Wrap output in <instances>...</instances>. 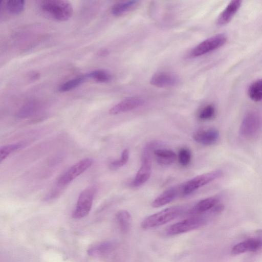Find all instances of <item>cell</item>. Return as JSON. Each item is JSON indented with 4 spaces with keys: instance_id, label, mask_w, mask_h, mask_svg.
<instances>
[{
    "instance_id": "3",
    "label": "cell",
    "mask_w": 262,
    "mask_h": 262,
    "mask_svg": "<svg viewBox=\"0 0 262 262\" xmlns=\"http://www.w3.org/2000/svg\"><path fill=\"white\" fill-rule=\"evenodd\" d=\"M184 209L180 206L166 208L146 217L141 223V227L143 229H149L164 225L181 214Z\"/></svg>"
},
{
    "instance_id": "1",
    "label": "cell",
    "mask_w": 262,
    "mask_h": 262,
    "mask_svg": "<svg viewBox=\"0 0 262 262\" xmlns=\"http://www.w3.org/2000/svg\"><path fill=\"white\" fill-rule=\"evenodd\" d=\"M42 11L51 18L60 21L68 20L73 14L70 2L63 0H47L40 4Z\"/></svg>"
},
{
    "instance_id": "17",
    "label": "cell",
    "mask_w": 262,
    "mask_h": 262,
    "mask_svg": "<svg viewBox=\"0 0 262 262\" xmlns=\"http://www.w3.org/2000/svg\"><path fill=\"white\" fill-rule=\"evenodd\" d=\"M114 244L111 242H104L92 245L88 250V254L92 257H100L110 253Z\"/></svg>"
},
{
    "instance_id": "26",
    "label": "cell",
    "mask_w": 262,
    "mask_h": 262,
    "mask_svg": "<svg viewBox=\"0 0 262 262\" xmlns=\"http://www.w3.org/2000/svg\"><path fill=\"white\" fill-rule=\"evenodd\" d=\"M216 110L212 104L205 105L199 111L198 118L202 121H209L213 119L215 116Z\"/></svg>"
},
{
    "instance_id": "4",
    "label": "cell",
    "mask_w": 262,
    "mask_h": 262,
    "mask_svg": "<svg viewBox=\"0 0 262 262\" xmlns=\"http://www.w3.org/2000/svg\"><path fill=\"white\" fill-rule=\"evenodd\" d=\"M221 170H215L199 175L180 186V195L187 196L200 188L222 177Z\"/></svg>"
},
{
    "instance_id": "2",
    "label": "cell",
    "mask_w": 262,
    "mask_h": 262,
    "mask_svg": "<svg viewBox=\"0 0 262 262\" xmlns=\"http://www.w3.org/2000/svg\"><path fill=\"white\" fill-rule=\"evenodd\" d=\"M158 145V143L155 141L150 142L146 145L142 154L141 166L130 183L132 187H139L150 178L152 171L151 153L154 152Z\"/></svg>"
},
{
    "instance_id": "20",
    "label": "cell",
    "mask_w": 262,
    "mask_h": 262,
    "mask_svg": "<svg viewBox=\"0 0 262 262\" xmlns=\"http://www.w3.org/2000/svg\"><path fill=\"white\" fill-rule=\"evenodd\" d=\"M216 198L209 197L198 202L192 209V213H200L213 209L217 204Z\"/></svg>"
},
{
    "instance_id": "7",
    "label": "cell",
    "mask_w": 262,
    "mask_h": 262,
    "mask_svg": "<svg viewBox=\"0 0 262 262\" xmlns=\"http://www.w3.org/2000/svg\"><path fill=\"white\" fill-rule=\"evenodd\" d=\"M93 163V160L91 158H85L79 161L59 177L56 185L65 187L66 186L90 168Z\"/></svg>"
},
{
    "instance_id": "10",
    "label": "cell",
    "mask_w": 262,
    "mask_h": 262,
    "mask_svg": "<svg viewBox=\"0 0 262 262\" xmlns=\"http://www.w3.org/2000/svg\"><path fill=\"white\" fill-rule=\"evenodd\" d=\"M144 103V100L138 97L126 98L112 107L109 113L116 115L130 111L143 105Z\"/></svg>"
},
{
    "instance_id": "22",
    "label": "cell",
    "mask_w": 262,
    "mask_h": 262,
    "mask_svg": "<svg viewBox=\"0 0 262 262\" xmlns=\"http://www.w3.org/2000/svg\"><path fill=\"white\" fill-rule=\"evenodd\" d=\"M138 2V1L132 0L117 3L112 6L111 12L114 16L121 15L134 8Z\"/></svg>"
},
{
    "instance_id": "30",
    "label": "cell",
    "mask_w": 262,
    "mask_h": 262,
    "mask_svg": "<svg viewBox=\"0 0 262 262\" xmlns=\"http://www.w3.org/2000/svg\"><path fill=\"white\" fill-rule=\"evenodd\" d=\"M65 187L56 185L55 187L46 195L44 200L50 201L58 198L64 190Z\"/></svg>"
},
{
    "instance_id": "23",
    "label": "cell",
    "mask_w": 262,
    "mask_h": 262,
    "mask_svg": "<svg viewBox=\"0 0 262 262\" xmlns=\"http://www.w3.org/2000/svg\"><path fill=\"white\" fill-rule=\"evenodd\" d=\"M248 95L254 101L258 102L262 100V79L255 81L249 86Z\"/></svg>"
},
{
    "instance_id": "8",
    "label": "cell",
    "mask_w": 262,
    "mask_h": 262,
    "mask_svg": "<svg viewBox=\"0 0 262 262\" xmlns=\"http://www.w3.org/2000/svg\"><path fill=\"white\" fill-rule=\"evenodd\" d=\"M261 121L259 115L253 111L247 113L244 116L239 128V134L245 138H250L259 132Z\"/></svg>"
},
{
    "instance_id": "31",
    "label": "cell",
    "mask_w": 262,
    "mask_h": 262,
    "mask_svg": "<svg viewBox=\"0 0 262 262\" xmlns=\"http://www.w3.org/2000/svg\"><path fill=\"white\" fill-rule=\"evenodd\" d=\"M39 77V74L36 72H33L30 76V78L32 80L37 79Z\"/></svg>"
},
{
    "instance_id": "11",
    "label": "cell",
    "mask_w": 262,
    "mask_h": 262,
    "mask_svg": "<svg viewBox=\"0 0 262 262\" xmlns=\"http://www.w3.org/2000/svg\"><path fill=\"white\" fill-rule=\"evenodd\" d=\"M179 81V78L176 74L167 71H160L155 73L150 80L151 84L160 88L174 86Z\"/></svg>"
},
{
    "instance_id": "9",
    "label": "cell",
    "mask_w": 262,
    "mask_h": 262,
    "mask_svg": "<svg viewBox=\"0 0 262 262\" xmlns=\"http://www.w3.org/2000/svg\"><path fill=\"white\" fill-rule=\"evenodd\" d=\"M227 40V37L224 34H219L209 37L198 45L190 53L193 57L201 56L223 46Z\"/></svg>"
},
{
    "instance_id": "13",
    "label": "cell",
    "mask_w": 262,
    "mask_h": 262,
    "mask_svg": "<svg viewBox=\"0 0 262 262\" xmlns=\"http://www.w3.org/2000/svg\"><path fill=\"white\" fill-rule=\"evenodd\" d=\"M262 249V239L250 238L235 245L231 250L233 254H239L245 252H256Z\"/></svg>"
},
{
    "instance_id": "27",
    "label": "cell",
    "mask_w": 262,
    "mask_h": 262,
    "mask_svg": "<svg viewBox=\"0 0 262 262\" xmlns=\"http://www.w3.org/2000/svg\"><path fill=\"white\" fill-rule=\"evenodd\" d=\"M23 146L21 143H15L1 146L0 162L5 160L11 153L21 148Z\"/></svg>"
},
{
    "instance_id": "21",
    "label": "cell",
    "mask_w": 262,
    "mask_h": 262,
    "mask_svg": "<svg viewBox=\"0 0 262 262\" xmlns=\"http://www.w3.org/2000/svg\"><path fill=\"white\" fill-rule=\"evenodd\" d=\"M88 78L87 74L72 78L59 85L58 91L64 93L73 90L81 85Z\"/></svg>"
},
{
    "instance_id": "18",
    "label": "cell",
    "mask_w": 262,
    "mask_h": 262,
    "mask_svg": "<svg viewBox=\"0 0 262 262\" xmlns=\"http://www.w3.org/2000/svg\"><path fill=\"white\" fill-rule=\"evenodd\" d=\"M115 218L121 231L124 233H128L131 229L132 224V219L130 213L126 210H121L116 213Z\"/></svg>"
},
{
    "instance_id": "5",
    "label": "cell",
    "mask_w": 262,
    "mask_h": 262,
    "mask_svg": "<svg viewBox=\"0 0 262 262\" xmlns=\"http://www.w3.org/2000/svg\"><path fill=\"white\" fill-rule=\"evenodd\" d=\"M96 192L95 186H89L79 194L72 217L80 219L86 216L90 212Z\"/></svg>"
},
{
    "instance_id": "6",
    "label": "cell",
    "mask_w": 262,
    "mask_h": 262,
    "mask_svg": "<svg viewBox=\"0 0 262 262\" xmlns=\"http://www.w3.org/2000/svg\"><path fill=\"white\" fill-rule=\"evenodd\" d=\"M207 220L203 216H192L177 222L166 230L168 235H175L201 228L206 224Z\"/></svg>"
},
{
    "instance_id": "12",
    "label": "cell",
    "mask_w": 262,
    "mask_h": 262,
    "mask_svg": "<svg viewBox=\"0 0 262 262\" xmlns=\"http://www.w3.org/2000/svg\"><path fill=\"white\" fill-rule=\"evenodd\" d=\"M192 137L199 143L204 145H211L217 141L219 132L213 127L200 128L193 133Z\"/></svg>"
},
{
    "instance_id": "14",
    "label": "cell",
    "mask_w": 262,
    "mask_h": 262,
    "mask_svg": "<svg viewBox=\"0 0 262 262\" xmlns=\"http://www.w3.org/2000/svg\"><path fill=\"white\" fill-rule=\"evenodd\" d=\"M180 195V186L170 187L161 193L152 202L153 207L164 206L173 201Z\"/></svg>"
},
{
    "instance_id": "25",
    "label": "cell",
    "mask_w": 262,
    "mask_h": 262,
    "mask_svg": "<svg viewBox=\"0 0 262 262\" xmlns=\"http://www.w3.org/2000/svg\"><path fill=\"white\" fill-rule=\"evenodd\" d=\"M88 78H91L98 82L104 83L110 81L111 75L104 70H96L87 74Z\"/></svg>"
},
{
    "instance_id": "19",
    "label": "cell",
    "mask_w": 262,
    "mask_h": 262,
    "mask_svg": "<svg viewBox=\"0 0 262 262\" xmlns=\"http://www.w3.org/2000/svg\"><path fill=\"white\" fill-rule=\"evenodd\" d=\"M40 105L37 101H30L24 104L18 111L16 116L20 119H24L31 116L40 108Z\"/></svg>"
},
{
    "instance_id": "29",
    "label": "cell",
    "mask_w": 262,
    "mask_h": 262,
    "mask_svg": "<svg viewBox=\"0 0 262 262\" xmlns=\"http://www.w3.org/2000/svg\"><path fill=\"white\" fill-rule=\"evenodd\" d=\"M191 151L187 147H182L179 150L178 159L182 166H186L189 165L191 162Z\"/></svg>"
},
{
    "instance_id": "24",
    "label": "cell",
    "mask_w": 262,
    "mask_h": 262,
    "mask_svg": "<svg viewBox=\"0 0 262 262\" xmlns=\"http://www.w3.org/2000/svg\"><path fill=\"white\" fill-rule=\"evenodd\" d=\"M25 1L23 0H9L5 2V7L10 14L17 15L24 10Z\"/></svg>"
},
{
    "instance_id": "32",
    "label": "cell",
    "mask_w": 262,
    "mask_h": 262,
    "mask_svg": "<svg viewBox=\"0 0 262 262\" xmlns=\"http://www.w3.org/2000/svg\"><path fill=\"white\" fill-rule=\"evenodd\" d=\"M107 53V51L106 50H102V51H101L100 52H99V54L100 55H105Z\"/></svg>"
},
{
    "instance_id": "16",
    "label": "cell",
    "mask_w": 262,
    "mask_h": 262,
    "mask_svg": "<svg viewBox=\"0 0 262 262\" xmlns=\"http://www.w3.org/2000/svg\"><path fill=\"white\" fill-rule=\"evenodd\" d=\"M153 153L157 162L161 165H170L177 158V155L174 152L166 148H156Z\"/></svg>"
},
{
    "instance_id": "15",
    "label": "cell",
    "mask_w": 262,
    "mask_h": 262,
    "mask_svg": "<svg viewBox=\"0 0 262 262\" xmlns=\"http://www.w3.org/2000/svg\"><path fill=\"white\" fill-rule=\"evenodd\" d=\"M242 2L239 0L232 1L221 12L217 19V24L223 26L228 24L237 12Z\"/></svg>"
},
{
    "instance_id": "28",
    "label": "cell",
    "mask_w": 262,
    "mask_h": 262,
    "mask_svg": "<svg viewBox=\"0 0 262 262\" xmlns=\"http://www.w3.org/2000/svg\"><path fill=\"white\" fill-rule=\"evenodd\" d=\"M129 152L128 149H124L119 159L111 161L109 163V167L111 169H117L125 165L129 158Z\"/></svg>"
}]
</instances>
